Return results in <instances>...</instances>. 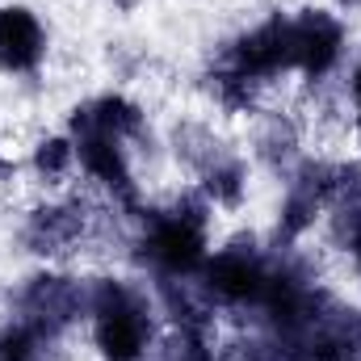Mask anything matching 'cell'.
<instances>
[{"label": "cell", "instance_id": "obj_1", "mask_svg": "<svg viewBox=\"0 0 361 361\" xmlns=\"http://www.w3.org/2000/svg\"><path fill=\"white\" fill-rule=\"evenodd\" d=\"M42 51H47L42 25L25 8H0V68L4 72H21Z\"/></svg>", "mask_w": 361, "mask_h": 361}]
</instances>
